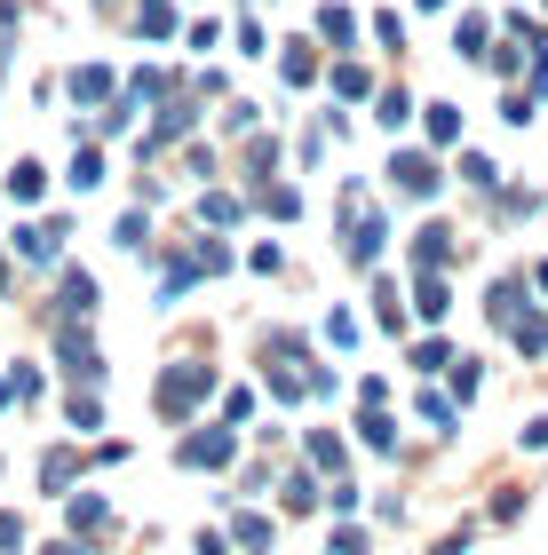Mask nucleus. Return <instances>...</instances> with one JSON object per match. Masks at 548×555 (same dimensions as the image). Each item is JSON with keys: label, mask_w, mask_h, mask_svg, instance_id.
<instances>
[{"label": "nucleus", "mask_w": 548, "mask_h": 555, "mask_svg": "<svg viewBox=\"0 0 548 555\" xmlns=\"http://www.w3.org/2000/svg\"><path fill=\"white\" fill-rule=\"evenodd\" d=\"M390 175H397L406 191H437V167L421 159V151H397V167H390Z\"/></svg>", "instance_id": "obj_1"}, {"label": "nucleus", "mask_w": 548, "mask_h": 555, "mask_svg": "<svg viewBox=\"0 0 548 555\" xmlns=\"http://www.w3.org/2000/svg\"><path fill=\"white\" fill-rule=\"evenodd\" d=\"M286 80H294V88H310V80H318V56H310L303 40H286Z\"/></svg>", "instance_id": "obj_2"}, {"label": "nucleus", "mask_w": 548, "mask_h": 555, "mask_svg": "<svg viewBox=\"0 0 548 555\" xmlns=\"http://www.w3.org/2000/svg\"><path fill=\"white\" fill-rule=\"evenodd\" d=\"M72 95H80V104H95V95H112V72H104V64H88L80 80H72Z\"/></svg>", "instance_id": "obj_3"}, {"label": "nucleus", "mask_w": 548, "mask_h": 555, "mask_svg": "<svg viewBox=\"0 0 548 555\" xmlns=\"http://www.w3.org/2000/svg\"><path fill=\"white\" fill-rule=\"evenodd\" d=\"M318 33H327V40L342 48V40H351V9H327V16H318Z\"/></svg>", "instance_id": "obj_4"}, {"label": "nucleus", "mask_w": 548, "mask_h": 555, "mask_svg": "<svg viewBox=\"0 0 548 555\" xmlns=\"http://www.w3.org/2000/svg\"><path fill=\"white\" fill-rule=\"evenodd\" d=\"M454 128H461V112H454V104H437V112H430V135H437V143H454Z\"/></svg>", "instance_id": "obj_5"}, {"label": "nucleus", "mask_w": 548, "mask_h": 555, "mask_svg": "<svg viewBox=\"0 0 548 555\" xmlns=\"http://www.w3.org/2000/svg\"><path fill=\"white\" fill-rule=\"evenodd\" d=\"M0 278H9V270H0Z\"/></svg>", "instance_id": "obj_6"}]
</instances>
